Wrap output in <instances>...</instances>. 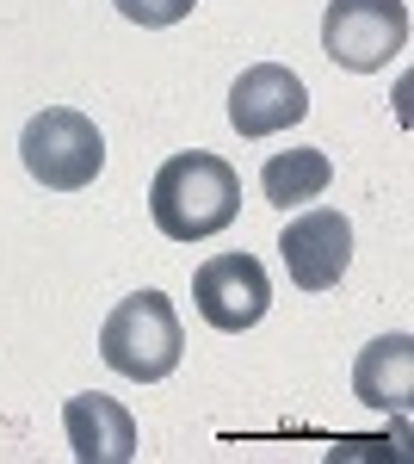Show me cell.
<instances>
[{"instance_id":"6da1fadb","label":"cell","mask_w":414,"mask_h":464,"mask_svg":"<svg viewBox=\"0 0 414 464\" xmlns=\"http://www.w3.org/2000/svg\"><path fill=\"white\" fill-rule=\"evenodd\" d=\"M149 211L168 242H210L242 217V174L210 149L168 155L149 179Z\"/></svg>"},{"instance_id":"7a4b0ae2","label":"cell","mask_w":414,"mask_h":464,"mask_svg":"<svg viewBox=\"0 0 414 464\" xmlns=\"http://www.w3.org/2000/svg\"><path fill=\"white\" fill-rule=\"evenodd\" d=\"M186 353V328L161 291H130L100 328V359L130 384H161Z\"/></svg>"},{"instance_id":"3957f363","label":"cell","mask_w":414,"mask_h":464,"mask_svg":"<svg viewBox=\"0 0 414 464\" xmlns=\"http://www.w3.org/2000/svg\"><path fill=\"white\" fill-rule=\"evenodd\" d=\"M19 155H25V174H32L37 186H50V192H81V186H93L100 168H105V137H100V124H93L87 111L43 106L32 124H25Z\"/></svg>"},{"instance_id":"277c9868","label":"cell","mask_w":414,"mask_h":464,"mask_svg":"<svg viewBox=\"0 0 414 464\" xmlns=\"http://www.w3.org/2000/svg\"><path fill=\"white\" fill-rule=\"evenodd\" d=\"M409 44V0H328L322 50L346 74H378Z\"/></svg>"},{"instance_id":"5b68a950","label":"cell","mask_w":414,"mask_h":464,"mask_svg":"<svg viewBox=\"0 0 414 464\" xmlns=\"http://www.w3.org/2000/svg\"><path fill=\"white\" fill-rule=\"evenodd\" d=\"M192 304L217 334H242L273 310V279L254 254H210L192 279Z\"/></svg>"},{"instance_id":"8992f818","label":"cell","mask_w":414,"mask_h":464,"mask_svg":"<svg viewBox=\"0 0 414 464\" xmlns=\"http://www.w3.org/2000/svg\"><path fill=\"white\" fill-rule=\"evenodd\" d=\"M303 111H310V87L284 69V63H254V69H242L236 87H229V124L242 130L247 143L303 124Z\"/></svg>"},{"instance_id":"52a82bcc","label":"cell","mask_w":414,"mask_h":464,"mask_svg":"<svg viewBox=\"0 0 414 464\" xmlns=\"http://www.w3.org/2000/svg\"><path fill=\"white\" fill-rule=\"evenodd\" d=\"M278 254H284V273L297 291H334L352 260V223L341 211H303L284 223Z\"/></svg>"},{"instance_id":"ba28073f","label":"cell","mask_w":414,"mask_h":464,"mask_svg":"<svg viewBox=\"0 0 414 464\" xmlns=\"http://www.w3.org/2000/svg\"><path fill=\"white\" fill-rule=\"evenodd\" d=\"M63 433H69V452L81 464H130L137 459V415L100 391L63 402Z\"/></svg>"},{"instance_id":"9c48e42d","label":"cell","mask_w":414,"mask_h":464,"mask_svg":"<svg viewBox=\"0 0 414 464\" xmlns=\"http://www.w3.org/2000/svg\"><path fill=\"white\" fill-rule=\"evenodd\" d=\"M352 396L365 409H402L414 396V341L409 334H383L371 341L352 365Z\"/></svg>"},{"instance_id":"30bf717a","label":"cell","mask_w":414,"mask_h":464,"mask_svg":"<svg viewBox=\"0 0 414 464\" xmlns=\"http://www.w3.org/2000/svg\"><path fill=\"white\" fill-rule=\"evenodd\" d=\"M328 179H334V161L322 149H278V155H266V168H260V192H266V205L291 211V205L322 198Z\"/></svg>"},{"instance_id":"8fae6325","label":"cell","mask_w":414,"mask_h":464,"mask_svg":"<svg viewBox=\"0 0 414 464\" xmlns=\"http://www.w3.org/2000/svg\"><path fill=\"white\" fill-rule=\"evenodd\" d=\"M130 25H149V32H161V25H179V19H192V6L198 0H111Z\"/></svg>"}]
</instances>
